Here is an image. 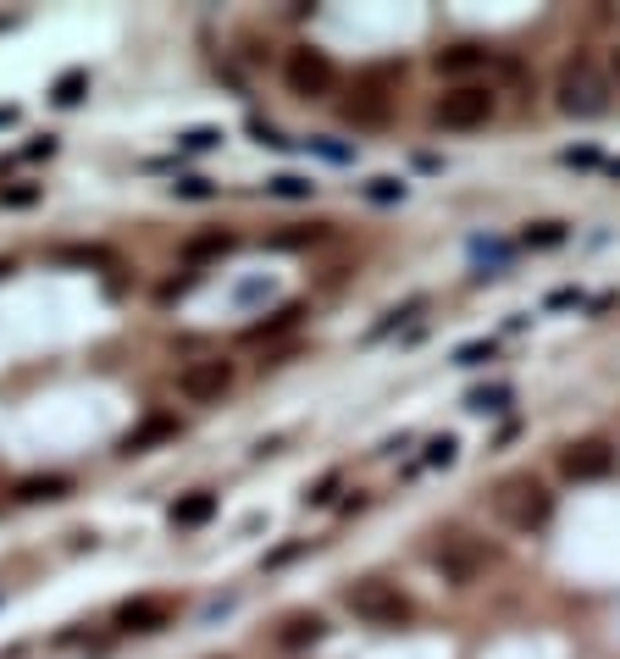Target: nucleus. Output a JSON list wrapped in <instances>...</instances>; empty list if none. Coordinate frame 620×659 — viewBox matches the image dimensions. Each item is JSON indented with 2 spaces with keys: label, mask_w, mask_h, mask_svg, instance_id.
<instances>
[{
  "label": "nucleus",
  "mask_w": 620,
  "mask_h": 659,
  "mask_svg": "<svg viewBox=\"0 0 620 659\" xmlns=\"http://www.w3.org/2000/svg\"><path fill=\"white\" fill-rule=\"evenodd\" d=\"M310 549V543L305 538H299V543H283V549H272V554H266V571H277V565H288V560H299V554H305Z\"/></svg>",
  "instance_id": "obj_25"
},
{
  "label": "nucleus",
  "mask_w": 620,
  "mask_h": 659,
  "mask_svg": "<svg viewBox=\"0 0 620 659\" xmlns=\"http://www.w3.org/2000/svg\"><path fill=\"white\" fill-rule=\"evenodd\" d=\"M167 621H172V599H133L117 610L122 632H161Z\"/></svg>",
  "instance_id": "obj_10"
},
{
  "label": "nucleus",
  "mask_w": 620,
  "mask_h": 659,
  "mask_svg": "<svg viewBox=\"0 0 620 659\" xmlns=\"http://www.w3.org/2000/svg\"><path fill=\"white\" fill-rule=\"evenodd\" d=\"M493 355H499V344H493V338H471V344L454 349V366H488Z\"/></svg>",
  "instance_id": "obj_18"
},
{
  "label": "nucleus",
  "mask_w": 620,
  "mask_h": 659,
  "mask_svg": "<svg viewBox=\"0 0 620 659\" xmlns=\"http://www.w3.org/2000/svg\"><path fill=\"white\" fill-rule=\"evenodd\" d=\"M454 460H460V438L454 432H443V438L427 444V466H454Z\"/></svg>",
  "instance_id": "obj_20"
},
{
  "label": "nucleus",
  "mask_w": 620,
  "mask_h": 659,
  "mask_svg": "<svg viewBox=\"0 0 620 659\" xmlns=\"http://www.w3.org/2000/svg\"><path fill=\"white\" fill-rule=\"evenodd\" d=\"M504 560V549L499 543H482V538H471V532H443V543L432 549V565H438V576L443 582H454V588H471L488 565H499Z\"/></svg>",
  "instance_id": "obj_4"
},
{
  "label": "nucleus",
  "mask_w": 620,
  "mask_h": 659,
  "mask_svg": "<svg viewBox=\"0 0 620 659\" xmlns=\"http://www.w3.org/2000/svg\"><path fill=\"white\" fill-rule=\"evenodd\" d=\"M554 106H560L565 117H576V122H593V117H604V111L615 106V84L604 78V67H598L587 50H576V56L560 61V72H554Z\"/></svg>",
  "instance_id": "obj_1"
},
{
  "label": "nucleus",
  "mask_w": 620,
  "mask_h": 659,
  "mask_svg": "<svg viewBox=\"0 0 620 659\" xmlns=\"http://www.w3.org/2000/svg\"><path fill=\"white\" fill-rule=\"evenodd\" d=\"M211 510H216V493L211 488H194L189 499L172 504V527H200V521H211Z\"/></svg>",
  "instance_id": "obj_12"
},
{
  "label": "nucleus",
  "mask_w": 620,
  "mask_h": 659,
  "mask_svg": "<svg viewBox=\"0 0 620 659\" xmlns=\"http://www.w3.org/2000/svg\"><path fill=\"white\" fill-rule=\"evenodd\" d=\"M488 504H493V516H499L510 532H543L554 521V488L543 477H532V471L504 477Z\"/></svg>",
  "instance_id": "obj_2"
},
{
  "label": "nucleus",
  "mask_w": 620,
  "mask_h": 659,
  "mask_svg": "<svg viewBox=\"0 0 620 659\" xmlns=\"http://www.w3.org/2000/svg\"><path fill=\"white\" fill-rule=\"evenodd\" d=\"M172 432H178V421H172V416H150L139 432H128V438H122V455H144L150 444H161V438H172Z\"/></svg>",
  "instance_id": "obj_13"
},
{
  "label": "nucleus",
  "mask_w": 620,
  "mask_h": 659,
  "mask_svg": "<svg viewBox=\"0 0 620 659\" xmlns=\"http://www.w3.org/2000/svg\"><path fill=\"white\" fill-rule=\"evenodd\" d=\"M327 637V621L316 610H294L283 626H277V643L283 648H305V643H322Z\"/></svg>",
  "instance_id": "obj_11"
},
{
  "label": "nucleus",
  "mask_w": 620,
  "mask_h": 659,
  "mask_svg": "<svg viewBox=\"0 0 620 659\" xmlns=\"http://www.w3.org/2000/svg\"><path fill=\"white\" fill-rule=\"evenodd\" d=\"M571 239V228H565V222H526V233H521V244L526 250H560V244Z\"/></svg>",
  "instance_id": "obj_15"
},
{
  "label": "nucleus",
  "mask_w": 620,
  "mask_h": 659,
  "mask_svg": "<svg viewBox=\"0 0 620 659\" xmlns=\"http://www.w3.org/2000/svg\"><path fill=\"white\" fill-rule=\"evenodd\" d=\"M488 50H477V45H454V50H438L432 56V67L438 72H477V67H488Z\"/></svg>",
  "instance_id": "obj_14"
},
{
  "label": "nucleus",
  "mask_w": 620,
  "mask_h": 659,
  "mask_svg": "<svg viewBox=\"0 0 620 659\" xmlns=\"http://www.w3.org/2000/svg\"><path fill=\"white\" fill-rule=\"evenodd\" d=\"M366 200H377V205L405 200V178H371V183H366Z\"/></svg>",
  "instance_id": "obj_21"
},
{
  "label": "nucleus",
  "mask_w": 620,
  "mask_h": 659,
  "mask_svg": "<svg viewBox=\"0 0 620 659\" xmlns=\"http://www.w3.org/2000/svg\"><path fill=\"white\" fill-rule=\"evenodd\" d=\"M493 111H499V95H493L488 84H460V89H443V95L432 100V122L449 128V133L482 128V122H493Z\"/></svg>",
  "instance_id": "obj_6"
},
{
  "label": "nucleus",
  "mask_w": 620,
  "mask_h": 659,
  "mask_svg": "<svg viewBox=\"0 0 620 659\" xmlns=\"http://www.w3.org/2000/svg\"><path fill=\"white\" fill-rule=\"evenodd\" d=\"M283 84H288V95H299V100H333L338 95V67H333L327 50L294 45L283 56Z\"/></svg>",
  "instance_id": "obj_5"
},
{
  "label": "nucleus",
  "mask_w": 620,
  "mask_h": 659,
  "mask_svg": "<svg viewBox=\"0 0 620 659\" xmlns=\"http://www.w3.org/2000/svg\"><path fill=\"white\" fill-rule=\"evenodd\" d=\"M272 194H277V200H310L316 183H305V178H272Z\"/></svg>",
  "instance_id": "obj_24"
},
{
  "label": "nucleus",
  "mask_w": 620,
  "mask_h": 659,
  "mask_svg": "<svg viewBox=\"0 0 620 659\" xmlns=\"http://www.w3.org/2000/svg\"><path fill=\"white\" fill-rule=\"evenodd\" d=\"M344 488V471H327L322 482H316V488H305V504H316V510H322V504H333V493Z\"/></svg>",
  "instance_id": "obj_23"
},
{
  "label": "nucleus",
  "mask_w": 620,
  "mask_h": 659,
  "mask_svg": "<svg viewBox=\"0 0 620 659\" xmlns=\"http://www.w3.org/2000/svg\"><path fill=\"white\" fill-rule=\"evenodd\" d=\"M421 311H427V300H421V294H416V300H405V305H394V311H388V316H382V322H377V327H371V338H382V333H394V327H399V322H410V316H421Z\"/></svg>",
  "instance_id": "obj_19"
},
{
  "label": "nucleus",
  "mask_w": 620,
  "mask_h": 659,
  "mask_svg": "<svg viewBox=\"0 0 620 659\" xmlns=\"http://www.w3.org/2000/svg\"><path fill=\"white\" fill-rule=\"evenodd\" d=\"M620 466V449L609 438H582V444L560 449V477L565 482H604Z\"/></svg>",
  "instance_id": "obj_7"
},
{
  "label": "nucleus",
  "mask_w": 620,
  "mask_h": 659,
  "mask_svg": "<svg viewBox=\"0 0 620 659\" xmlns=\"http://www.w3.org/2000/svg\"><path fill=\"white\" fill-rule=\"evenodd\" d=\"M515 388L510 383H493V388H471L465 394V410H477V416H493V410H510Z\"/></svg>",
  "instance_id": "obj_16"
},
{
  "label": "nucleus",
  "mask_w": 620,
  "mask_h": 659,
  "mask_svg": "<svg viewBox=\"0 0 620 659\" xmlns=\"http://www.w3.org/2000/svg\"><path fill=\"white\" fill-rule=\"evenodd\" d=\"M344 610L355 615L360 626H405L410 615H416V599H410L399 582H388V576H355L344 588Z\"/></svg>",
  "instance_id": "obj_3"
},
{
  "label": "nucleus",
  "mask_w": 620,
  "mask_h": 659,
  "mask_svg": "<svg viewBox=\"0 0 620 659\" xmlns=\"http://www.w3.org/2000/svg\"><path fill=\"white\" fill-rule=\"evenodd\" d=\"M615 78H620V50H615Z\"/></svg>",
  "instance_id": "obj_30"
},
{
  "label": "nucleus",
  "mask_w": 620,
  "mask_h": 659,
  "mask_svg": "<svg viewBox=\"0 0 620 659\" xmlns=\"http://www.w3.org/2000/svg\"><path fill=\"white\" fill-rule=\"evenodd\" d=\"M388 111H394V95H388L377 78H360V84L349 89V100H344V122H355V128H382Z\"/></svg>",
  "instance_id": "obj_9"
},
{
  "label": "nucleus",
  "mask_w": 620,
  "mask_h": 659,
  "mask_svg": "<svg viewBox=\"0 0 620 659\" xmlns=\"http://www.w3.org/2000/svg\"><path fill=\"white\" fill-rule=\"evenodd\" d=\"M183 144H189V150H205V144H216V133H211V128H194Z\"/></svg>",
  "instance_id": "obj_28"
},
{
  "label": "nucleus",
  "mask_w": 620,
  "mask_h": 659,
  "mask_svg": "<svg viewBox=\"0 0 620 659\" xmlns=\"http://www.w3.org/2000/svg\"><path fill=\"white\" fill-rule=\"evenodd\" d=\"M299 316H305V300H288V305H277L266 322H255L250 327V338H272V333H288V327H299Z\"/></svg>",
  "instance_id": "obj_17"
},
{
  "label": "nucleus",
  "mask_w": 620,
  "mask_h": 659,
  "mask_svg": "<svg viewBox=\"0 0 620 659\" xmlns=\"http://www.w3.org/2000/svg\"><path fill=\"white\" fill-rule=\"evenodd\" d=\"M565 167H598V150H565Z\"/></svg>",
  "instance_id": "obj_27"
},
{
  "label": "nucleus",
  "mask_w": 620,
  "mask_h": 659,
  "mask_svg": "<svg viewBox=\"0 0 620 659\" xmlns=\"http://www.w3.org/2000/svg\"><path fill=\"white\" fill-rule=\"evenodd\" d=\"M604 172H609V178H620V161H609V167H604Z\"/></svg>",
  "instance_id": "obj_29"
},
{
  "label": "nucleus",
  "mask_w": 620,
  "mask_h": 659,
  "mask_svg": "<svg viewBox=\"0 0 620 659\" xmlns=\"http://www.w3.org/2000/svg\"><path fill=\"white\" fill-rule=\"evenodd\" d=\"M0 272H6V261H0Z\"/></svg>",
  "instance_id": "obj_31"
},
{
  "label": "nucleus",
  "mask_w": 620,
  "mask_h": 659,
  "mask_svg": "<svg viewBox=\"0 0 620 659\" xmlns=\"http://www.w3.org/2000/svg\"><path fill=\"white\" fill-rule=\"evenodd\" d=\"M78 89H84V72H67V78L56 84V100H61V106H72V100H78Z\"/></svg>",
  "instance_id": "obj_26"
},
{
  "label": "nucleus",
  "mask_w": 620,
  "mask_h": 659,
  "mask_svg": "<svg viewBox=\"0 0 620 659\" xmlns=\"http://www.w3.org/2000/svg\"><path fill=\"white\" fill-rule=\"evenodd\" d=\"M233 388V360L211 355V360H189L178 372V394L189 399V405H216V399Z\"/></svg>",
  "instance_id": "obj_8"
},
{
  "label": "nucleus",
  "mask_w": 620,
  "mask_h": 659,
  "mask_svg": "<svg viewBox=\"0 0 620 659\" xmlns=\"http://www.w3.org/2000/svg\"><path fill=\"white\" fill-rule=\"evenodd\" d=\"M72 482L67 477H39V482H23V499H67Z\"/></svg>",
  "instance_id": "obj_22"
}]
</instances>
